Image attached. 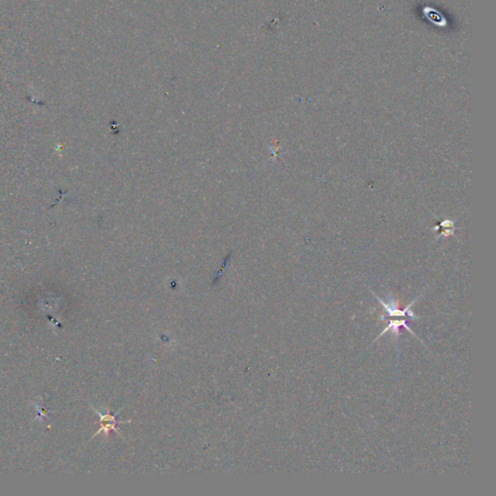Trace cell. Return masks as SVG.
Returning <instances> with one entry per match:
<instances>
[{"label": "cell", "instance_id": "3957f363", "mask_svg": "<svg viewBox=\"0 0 496 496\" xmlns=\"http://www.w3.org/2000/svg\"><path fill=\"white\" fill-rule=\"evenodd\" d=\"M401 328H405V329H406L409 332H411L414 336H416V337L419 339V337L416 335V333H415V332L411 330V328H409L408 325H407V321H406V320H397V321H391V322H390V324L387 326V327H386V329L382 331V333H380V334H379V336H378L376 339H375V341L378 340V338H379V337L383 336V335H384V334H385L388 331H391L393 332V334H395V333L400 334V329H401Z\"/></svg>", "mask_w": 496, "mask_h": 496}, {"label": "cell", "instance_id": "6da1fadb", "mask_svg": "<svg viewBox=\"0 0 496 496\" xmlns=\"http://www.w3.org/2000/svg\"><path fill=\"white\" fill-rule=\"evenodd\" d=\"M372 293H373V292H372ZM373 295L376 297L378 302H379V303H380V304L384 307V308H385V310H386V312H387V314H388V316H389V317H407V316H409L411 319H419V318H420V317L416 316V315H415V313L411 310V308L415 305V303L417 302V300L419 299V297H418V298H416V299H415V300H414L411 304H409L406 308H404V309H400V308H399V306H398V304H397V302L394 300L393 297H391V298H390V301H388V302L386 303V302H384L382 299H380L375 293H373Z\"/></svg>", "mask_w": 496, "mask_h": 496}, {"label": "cell", "instance_id": "7a4b0ae2", "mask_svg": "<svg viewBox=\"0 0 496 496\" xmlns=\"http://www.w3.org/2000/svg\"><path fill=\"white\" fill-rule=\"evenodd\" d=\"M96 413L100 416V425H101V428L96 432L95 435H97L98 433H100L101 431H104L106 434H108L111 430H115L117 431L119 434L120 432L117 430V426L119 424V422L115 419V415H111V414H106V415H102L100 414L98 411L96 410Z\"/></svg>", "mask_w": 496, "mask_h": 496}]
</instances>
